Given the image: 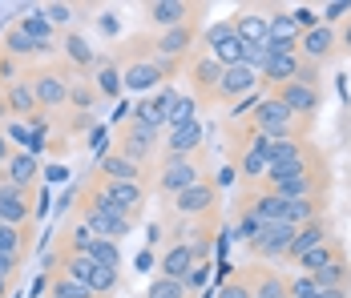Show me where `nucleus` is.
<instances>
[{
  "label": "nucleus",
  "instance_id": "f257e3e1",
  "mask_svg": "<svg viewBox=\"0 0 351 298\" xmlns=\"http://www.w3.org/2000/svg\"><path fill=\"white\" fill-rule=\"evenodd\" d=\"M254 186H263L267 194H275L282 201L327 198L331 194V169H327V158H319L307 169H267V177H258Z\"/></svg>",
  "mask_w": 351,
  "mask_h": 298
},
{
  "label": "nucleus",
  "instance_id": "f03ea898",
  "mask_svg": "<svg viewBox=\"0 0 351 298\" xmlns=\"http://www.w3.org/2000/svg\"><path fill=\"white\" fill-rule=\"evenodd\" d=\"M45 274H65V278H73V282L89 286L97 298H113L117 295V286H121V274H117V270L97 266L93 258H85V254H77V250H61V246L49 254Z\"/></svg>",
  "mask_w": 351,
  "mask_h": 298
},
{
  "label": "nucleus",
  "instance_id": "7ed1b4c3",
  "mask_svg": "<svg viewBox=\"0 0 351 298\" xmlns=\"http://www.w3.org/2000/svg\"><path fill=\"white\" fill-rule=\"evenodd\" d=\"M73 73L61 57L53 61H40V65L25 69V81L33 85V97L45 113H57V109H69V85H73Z\"/></svg>",
  "mask_w": 351,
  "mask_h": 298
},
{
  "label": "nucleus",
  "instance_id": "20e7f679",
  "mask_svg": "<svg viewBox=\"0 0 351 298\" xmlns=\"http://www.w3.org/2000/svg\"><path fill=\"white\" fill-rule=\"evenodd\" d=\"M113 153H121L125 162H134V166L154 173L158 158H162V129L145 125L138 117H125L117 125V133H113Z\"/></svg>",
  "mask_w": 351,
  "mask_h": 298
},
{
  "label": "nucleus",
  "instance_id": "39448f33",
  "mask_svg": "<svg viewBox=\"0 0 351 298\" xmlns=\"http://www.w3.org/2000/svg\"><path fill=\"white\" fill-rule=\"evenodd\" d=\"M202 177H210V173H206V149H198V153H190V158H158V166H154V186H149V190H158L162 198L174 201L182 190L198 186Z\"/></svg>",
  "mask_w": 351,
  "mask_h": 298
},
{
  "label": "nucleus",
  "instance_id": "423d86ee",
  "mask_svg": "<svg viewBox=\"0 0 351 298\" xmlns=\"http://www.w3.org/2000/svg\"><path fill=\"white\" fill-rule=\"evenodd\" d=\"M141 16H145L149 33H166V29H178V25L202 21L206 16V4H190V0H145L141 4Z\"/></svg>",
  "mask_w": 351,
  "mask_h": 298
},
{
  "label": "nucleus",
  "instance_id": "0eeeda50",
  "mask_svg": "<svg viewBox=\"0 0 351 298\" xmlns=\"http://www.w3.org/2000/svg\"><path fill=\"white\" fill-rule=\"evenodd\" d=\"M186 81H190V97L198 105V113L202 109H214V89H218V81H222V65L214 61L210 53H194L190 61H186Z\"/></svg>",
  "mask_w": 351,
  "mask_h": 298
},
{
  "label": "nucleus",
  "instance_id": "6e6552de",
  "mask_svg": "<svg viewBox=\"0 0 351 298\" xmlns=\"http://www.w3.org/2000/svg\"><path fill=\"white\" fill-rule=\"evenodd\" d=\"M218 198H222V190L214 186L210 177H202L198 186L182 190V194L170 201V210H174L178 218H186V222H202V218H214V214H218Z\"/></svg>",
  "mask_w": 351,
  "mask_h": 298
},
{
  "label": "nucleus",
  "instance_id": "1a4fd4ad",
  "mask_svg": "<svg viewBox=\"0 0 351 298\" xmlns=\"http://www.w3.org/2000/svg\"><path fill=\"white\" fill-rule=\"evenodd\" d=\"M291 238H295V226H282V222H267L263 230L246 242V254L258 266L267 262H287V250H291Z\"/></svg>",
  "mask_w": 351,
  "mask_h": 298
},
{
  "label": "nucleus",
  "instance_id": "9d476101",
  "mask_svg": "<svg viewBox=\"0 0 351 298\" xmlns=\"http://www.w3.org/2000/svg\"><path fill=\"white\" fill-rule=\"evenodd\" d=\"M36 190H21L0 177V222L4 226H36Z\"/></svg>",
  "mask_w": 351,
  "mask_h": 298
},
{
  "label": "nucleus",
  "instance_id": "9b49d317",
  "mask_svg": "<svg viewBox=\"0 0 351 298\" xmlns=\"http://www.w3.org/2000/svg\"><path fill=\"white\" fill-rule=\"evenodd\" d=\"M254 89H258V73L246 65H234V69H222V81H218V89H214V109H230V105H239V101L254 97Z\"/></svg>",
  "mask_w": 351,
  "mask_h": 298
},
{
  "label": "nucleus",
  "instance_id": "f8f14e48",
  "mask_svg": "<svg viewBox=\"0 0 351 298\" xmlns=\"http://www.w3.org/2000/svg\"><path fill=\"white\" fill-rule=\"evenodd\" d=\"M267 97H275L282 109H291L295 117H311V121H315L319 105H323V93H319V89H311V85H303V81L271 85V89H267Z\"/></svg>",
  "mask_w": 351,
  "mask_h": 298
},
{
  "label": "nucleus",
  "instance_id": "ddd939ff",
  "mask_svg": "<svg viewBox=\"0 0 351 298\" xmlns=\"http://www.w3.org/2000/svg\"><path fill=\"white\" fill-rule=\"evenodd\" d=\"M0 53H4V57H12V61H21L25 69H29V65H40V61H53V57H57V53L40 49L33 36H25L16 25H8V29H4V36H0Z\"/></svg>",
  "mask_w": 351,
  "mask_h": 298
},
{
  "label": "nucleus",
  "instance_id": "4468645a",
  "mask_svg": "<svg viewBox=\"0 0 351 298\" xmlns=\"http://www.w3.org/2000/svg\"><path fill=\"white\" fill-rule=\"evenodd\" d=\"M0 101H4V113H8L12 121H33L36 113H45V109L36 105V97H33V85H29L25 77L0 85Z\"/></svg>",
  "mask_w": 351,
  "mask_h": 298
},
{
  "label": "nucleus",
  "instance_id": "2eb2a0df",
  "mask_svg": "<svg viewBox=\"0 0 351 298\" xmlns=\"http://www.w3.org/2000/svg\"><path fill=\"white\" fill-rule=\"evenodd\" d=\"M57 57H61L77 77H89V73L97 69V49L89 45V36L77 33V29H73V33H61V53H57Z\"/></svg>",
  "mask_w": 351,
  "mask_h": 298
},
{
  "label": "nucleus",
  "instance_id": "dca6fc26",
  "mask_svg": "<svg viewBox=\"0 0 351 298\" xmlns=\"http://www.w3.org/2000/svg\"><path fill=\"white\" fill-rule=\"evenodd\" d=\"M299 57L311 61V65H327L331 57H339V36L331 25H315L311 33L299 36Z\"/></svg>",
  "mask_w": 351,
  "mask_h": 298
},
{
  "label": "nucleus",
  "instance_id": "f3484780",
  "mask_svg": "<svg viewBox=\"0 0 351 298\" xmlns=\"http://www.w3.org/2000/svg\"><path fill=\"white\" fill-rule=\"evenodd\" d=\"M234 33L243 45H267V4H239L234 16H230Z\"/></svg>",
  "mask_w": 351,
  "mask_h": 298
},
{
  "label": "nucleus",
  "instance_id": "a211bd4d",
  "mask_svg": "<svg viewBox=\"0 0 351 298\" xmlns=\"http://www.w3.org/2000/svg\"><path fill=\"white\" fill-rule=\"evenodd\" d=\"M174 101H178V89H174V85H162V89H154L149 97H141L138 109H134L130 117H138V121L154 125V129H166V117H170Z\"/></svg>",
  "mask_w": 351,
  "mask_h": 298
},
{
  "label": "nucleus",
  "instance_id": "6ab92c4d",
  "mask_svg": "<svg viewBox=\"0 0 351 298\" xmlns=\"http://www.w3.org/2000/svg\"><path fill=\"white\" fill-rule=\"evenodd\" d=\"M202 137H206V133H202V121H190V125L166 129V137H162V158H190V153L206 149Z\"/></svg>",
  "mask_w": 351,
  "mask_h": 298
},
{
  "label": "nucleus",
  "instance_id": "aec40b11",
  "mask_svg": "<svg viewBox=\"0 0 351 298\" xmlns=\"http://www.w3.org/2000/svg\"><path fill=\"white\" fill-rule=\"evenodd\" d=\"M93 173H97V177H117V182H141V186H154V173H149V169L125 162V158L113 153V149H106V153L93 162Z\"/></svg>",
  "mask_w": 351,
  "mask_h": 298
},
{
  "label": "nucleus",
  "instance_id": "412c9836",
  "mask_svg": "<svg viewBox=\"0 0 351 298\" xmlns=\"http://www.w3.org/2000/svg\"><path fill=\"white\" fill-rule=\"evenodd\" d=\"M335 234H331V218L323 214V218H315V222H307V226H299L295 230V238H291V250H287V262H299L307 250H315V246H323V242H331Z\"/></svg>",
  "mask_w": 351,
  "mask_h": 298
},
{
  "label": "nucleus",
  "instance_id": "4be33fe9",
  "mask_svg": "<svg viewBox=\"0 0 351 298\" xmlns=\"http://www.w3.org/2000/svg\"><path fill=\"white\" fill-rule=\"evenodd\" d=\"M89 81H93V89H97L101 101H117L125 93V85H121V61L113 53L109 57H97V69L89 73Z\"/></svg>",
  "mask_w": 351,
  "mask_h": 298
},
{
  "label": "nucleus",
  "instance_id": "5701e85b",
  "mask_svg": "<svg viewBox=\"0 0 351 298\" xmlns=\"http://www.w3.org/2000/svg\"><path fill=\"white\" fill-rule=\"evenodd\" d=\"M12 25H16L25 36H33L40 49H49V53H61V33H57V29L45 21V12H40V8H29V12H25V16H16Z\"/></svg>",
  "mask_w": 351,
  "mask_h": 298
},
{
  "label": "nucleus",
  "instance_id": "b1692460",
  "mask_svg": "<svg viewBox=\"0 0 351 298\" xmlns=\"http://www.w3.org/2000/svg\"><path fill=\"white\" fill-rule=\"evenodd\" d=\"M33 230L36 226H4L0 222V254L25 266L33 258Z\"/></svg>",
  "mask_w": 351,
  "mask_h": 298
},
{
  "label": "nucleus",
  "instance_id": "393cba45",
  "mask_svg": "<svg viewBox=\"0 0 351 298\" xmlns=\"http://www.w3.org/2000/svg\"><path fill=\"white\" fill-rule=\"evenodd\" d=\"M295 73H299V53H279V49H271L267 65L258 69V85H263V89L287 85V81H295Z\"/></svg>",
  "mask_w": 351,
  "mask_h": 298
},
{
  "label": "nucleus",
  "instance_id": "a878e982",
  "mask_svg": "<svg viewBox=\"0 0 351 298\" xmlns=\"http://www.w3.org/2000/svg\"><path fill=\"white\" fill-rule=\"evenodd\" d=\"M121 85L134 89V93H154L166 81H162V73H158L154 61H121Z\"/></svg>",
  "mask_w": 351,
  "mask_h": 298
},
{
  "label": "nucleus",
  "instance_id": "bb28decb",
  "mask_svg": "<svg viewBox=\"0 0 351 298\" xmlns=\"http://www.w3.org/2000/svg\"><path fill=\"white\" fill-rule=\"evenodd\" d=\"M194 266H198V262H194L190 242H186V238H178V242H170V246H166V254H162V262H158V274H162V278H178V282H182Z\"/></svg>",
  "mask_w": 351,
  "mask_h": 298
},
{
  "label": "nucleus",
  "instance_id": "cd10ccee",
  "mask_svg": "<svg viewBox=\"0 0 351 298\" xmlns=\"http://www.w3.org/2000/svg\"><path fill=\"white\" fill-rule=\"evenodd\" d=\"M0 177L4 182H12V186H21V190H36V177H40V162H36L33 153H12L8 158V166L0 169Z\"/></svg>",
  "mask_w": 351,
  "mask_h": 298
},
{
  "label": "nucleus",
  "instance_id": "c85d7f7f",
  "mask_svg": "<svg viewBox=\"0 0 351 298\" xmlns=\"http://www.w3.org/2000/svg\"><path fill=\"white\" fill-rule=\"evenodd\" d=\"M246 270H250V290H254V298H291L287 278L275 274L271 266H246Z\"/></svg>",
  "mask_w": 351,
  "mask_h": 298
},
{
  "label": "nucleus",
  "instance_id": "c756f323",
  "mask_svg": "<svg viewBox=\"0 0 351 298\" xmlns=\"http://www.w3.org/2000/svg\"><path fill=\"white\" fill-rule=\"evenodd\" d=\"M339 258H348V254H343V246H339V242L331 238V242H323V246H315V250H307V254H303V258H299L295 266H299L303 274H319L323 266L339 262Z\"/></svg>",
  "mask_w": 351,
  "mask_h": 298
},
{
  "label": "nucleus",
  "instance_id": "7c9ffc66",
  "mask_svg": "<svg viewBox=\"0 0 351 298\" xmlns=\"http://www.w3.org/2000/svg\"><path fill=\"white\" fill-rule=\"evenodd\" d=\"M307 278L315 282V290H351V262L339 258V262L323 266L319 274H307Z\"/></svg>",
  "mask_w": 351,
  "mask_h": 298
},
{
  "label": "nucleus",
  "instance_id": "2f4dec72",
  "mask_svg": "<svg viewBox=\"0 0 351 298\" xmlns=\"http://www.w3.org/2000/svg\"><path fill=\"white\" fill-rule=\"evenodd\" d=\"M40 12H45V21H49L57 33H73L77 12H93V8H89V4H61V0H53V4H40Z\"/></svg>",
  "mask_w": 351,
  "mask_h": 298
},
{
  "label": "nucleus",
  "instance_id": "473e14b6",
  "mask_svg": "<svg viewBox=\"0 0 351 298\" xmlns=\"http://www.w3.org/2000/svg\"><path fill=\"white\" fill-rule=\"evenodd\" d=\"M81 254H85V258H93L97 266L117 270V274H121V266H125V258H121V246H117V242H106V238H89V246H85Z\"/></svg>",
  "mask_w": 351,
  "mask_h": 298
},
{
  "label": "nucleus",
  "instance_id": "72a5a7b5",
  "mask_svg": "<svg viewBox=\"0 0 351 298\" xmlns=\"http://www.w3.org/2000/svg\"><path fill=\"white\" fill-rule=\"evenodd\" d=\"M97 89H93V81L89 77H73V85H69V109L73 113H81V117H89V109L97 105Z\"/></svg>",
  "mask_w": 351,
  "mask_h": 298
},
{
  "label": "nucleus",
  "instance_id": "f704fd0d",
  "mask_svg": "<svg viewBox=\"0 0 351 298\" xmlns=\"http://www.w3.org/2000/svg\"><path fill=\"white\" fill-rule=\"evenodd\" d=\"M45 298H97L89 286H81V282H73L65 274H49V282H45Z\"/></svg>",
  "mask_w": 351,
  "mask_h": 298
},
{
  "label": "nucleus",
  "instance_id": "c9c22d12",
  "mask_svg": "<svg viewBox=\"0 0 351 298\" xmlns=\"http://www.w3.org/2000/svg\"><path fill=\"white\" fill-rule=\"evenodd\" d=\"M190 121H198V105L190 93H178L174 109H170V117H166V129H178V125H190Z\"/></svg>",
  "mask_w": 351,
  "mask_h": 298
},
{
  "label": "nucleus",
  "instance_id": "e433bc0d",
  "mask_svg": "<svg viewBox=\"0 0 351 298\" xmlns=\"http://www.w3.org/2000/svg\"><path fill=\"white\" fill-rule=\"evenodd\" d=\"M145 298H194V295H190L178 278H162V274H158V278L145 286Z\"/></svg>",
  "mask_w": 351,
  "mask_h": 298
},
{
  "label": "nucleus",
  "instance_id": "4c0bfd02",
  "mask_svg": "<svg viewBox=\"0 0 351 298\" xmlns=\"http://www.w3.org/2000/svg\"><path fill=\"white\" fill-rule=\"evenodd\" d=\"M218 298H254V290H250V270H234L226 282H222V290H218Z\"/></svg>",
  "mask_w": 351,
  "mask_h": 298
},
{
  "label": "nucleus",
  "instance_id": "58836bf2",
  "mask_svg": "<svg viewBox=\"0 0 351 298\" xmlns=\"http://www.w3.org/2000/svg\"><path fill=\"white\" fill-rule=\"evenodd\" d=\"M348 16H351V0H331V4H323V12H319V21L331 25V29H339Z\"/></svg>",
  "mask_w": 351,
  "mask_h": 298
},
{
  "label": "nucleus",
  "instance_id": "ea45409f",
  "mask_svg": "<svg viewBox=\"0 0 351 298\" xmlns=\"http://www.w3.org/2000/svg\"><path fill=\"white\" fill-rule=\"evenodd\" d=\"M287 286H291V298H323V295L315 290V282H311L307 274H295Z\"/></svg>",
  "mask_w": 351,
  "mask_h": 298
},
{
  "label": "nucleus",
  "instance_id": "a19ab883",
  "mask_svg": "<svg viewBox=\"0 0 351 298\" xmlns=\"http://www.w3.org/2000/svg\"><path fill=\"white\" fill-rule=\"evenodd\" d=\"M319 77H323V65H311V61H303V57H299V73H295V81H303V85L319 89Z\"/></svg>",
  "mask_w": 351,
  "mask_h": 298
},
{
  "label": "nucleus",
  "instance_id": "79ce46f5",
  "mask_svg": "<svg viewBox=\"0 0 351 298\" xmlns=\"http://www.w3.org/2000/svg\"><path fill=\"white\" fill-rule=\"evenodd\" d=\"M182 286H186L190 295H194V290H202V286H206V266H194V270L182 278Z\"/></svg>",
  "mask_w": 351,
  "mask_h": 298
},
{
  "label": "nucleus",
  "instance_id": "37998d69",
  "mask_svg": "<svg viewBox=\"0 0 351 298\" xmlns=\"http://www.w3.org/2000/svg\"><path fill=\"white\" fill-rule=\"evenodd\" d=\"M335 36H339V53H351V16L335 29Z\"/></svg>",
  "mask_w": 351,
  "mask_h": 298
},
{
  "label": "nucleus",
  "instance_id": "c03bdc74",
  "mask_svg": "<svg viewBox=\"0 0 351 298\" xmlns=\"http://www.w3.org/2000/svg\"><path fill=\"white\" fill-rule=\"evenodd\" d=\"M12 153H16V145H12V141L4 137V129H0V169L8 166V158H12Z\"/></svg>",
  "mask_w": 351,
  "mask_h": 298
},
{
  "label": "nucleus",
  "instance_id": "a18cd8bd",
  "mask_svg": "<svg viewBox=\"0 0 351 298\" xmlns=\"http://www.w3.org/2000/svg\"><path fill=\"white\" fill-rule=\"evenodd\" d=\"M230 182H234V166H226V169H222V173H218V182H214V186H218V190H222V186H230Z\"/></svg>",
  "mask_w": 351,
  "mask_h": 298
},
{
  "label": "nucleus",
  "instance_id": "49530a36",
  "mask_svg": "<svg viewBox=\"0 0 351 298\" xmlns=\"http://www.w3.org/2000/svg\"><path fill=\"white\" fill-rule=\"evenodd\" d=\"M149 266H154V254H149V250H145V254H138V270H149Z\"/></svg>",
  "mask_w": 351,
  "mask_h": 298
},
{
  "label": "nucleus",
  "instance_id": "de8ad7c7",
  "mask_svg": "<svg viewBox=\"0 0 351 298\" xmlns=\"http://www.w3.org/2000/svg\"><path fill=\"white\" fill-rule=\"evenodd\" d=\"M12 286H16V282H8V278H0V298H8V295H12Z\"/></svg>",
  "mask_w": 351,
  "mask_h": 298
},
{
  "label": "nucleus",
  "instance_id": "09e8293b",
  "mask_svg": "<svg viewBox=\"0 0 351 298\" xmlns=\"http://www.w3.org/2000/svg\"><path fill=\"white\" fill-rule=\"evenodd\" d=\"M323 298H351V290H319Z\"/></svg>",
  "mask_w": 351,
  "mask_h": 298
}]
</instances>
